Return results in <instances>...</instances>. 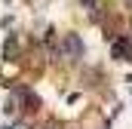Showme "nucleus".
I'll list each match as a JSON object with an SVG mask.
<instances>
[{
  "label": "nucleus",
  "mask_w": 132,
  "mask_h": 129,
  "mask_svg": "<svg viewBox=\"0 0 132 129\" xmlns=\"http://www.w3.org/2000/svg\"><path fill=\"white\" fill-rule=\"evenodd\" d=\"M126 3H129V6H132V0H126Z\"/></svg>",
  "instance_id": "nucleus-2"
},
{
  "label": "nucleus",
  "mask_w": 132,
  "mask_h": 129,
  "mask_svg": "<svg viewBox=\"0 0 132 129\" xmlns=\"http://www.w3.org/2000/svg\"><path fill=\"white\" fill-rule=\"evenodd\" d=\"M65 49L71 52V55H80V52H83V43H80V37H77V34H68V40H65Z\"/></svg>",
  "instance_id": "nucleus-1"
}]
</instances>
